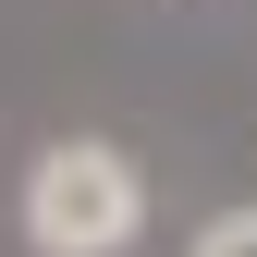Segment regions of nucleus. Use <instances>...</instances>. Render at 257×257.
<instances>
[{"label":"nucleus","instance_id":"f03ea898","mask_svg":"<svg viewBox=\"0 0 257 257\" xmlns=\"http://www.w3.org/2000/svg\"><path fill=\"white\" fill-rule=\"evenodd\" d=\"M184 257H257V208H220V220H208V233H196V245H184Z\"/></svg>","mask_w":257,"mask_h":257},{"label":"nucleus","instance_id":"f257e3e1","mask_svg":"<svg viewBox=\"0 0 257 257\" xmlns=\"http://www.w3.org/2000/svg\"><path fill=\"white\" fill-rule=\"evenodd\" d=\"M13 220H25L37 257H122L147 233V172H135V147H110V135H49L25 159Z\"/></svg>","mask_w":257,"mask_h":257}]
</instances>
